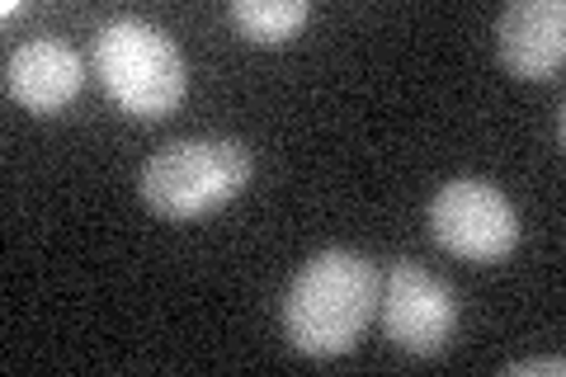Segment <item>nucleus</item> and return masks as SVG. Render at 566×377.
I'll use <instances>...</instances> for the list:
<instances>
[{
	"label": "nucleus",
	"instance_id": "0eeeda50",
	"mask_svg": "<svg viewBox=\"0 0 566 377\" xmlns=\"http://www.w3.org/2000/svg\"><path fill=\"white\" fill-rule=\"evenodd\" d=\"M85 85L81 52L62 39H29L6 57V90L29 114H62Z\"/></svg>",
	"mask_w": 566,
	"mask_h": 377
},
{
	"label": "nucleus",
	"instance_id": "f03ea898",
	"mask_svg": "<svg viewBox=\"0 0 566 377\" xmlns=\"http://www.w3.org/2000/svg\"><path fill=\"white\" fill-rule=\"evenodd\" d=\"M251 175H255V160L245 151V142L185 137V142H166V147H156L147 156L137 189L151 212H161L170 222H189L232 203L251 185Z\"/></svg>",
	"mask_w": 566,
	"mask_h": 377
},
{
	"label": "nucleus",
	"instance_id": "423d86ee",
	"mask_svg": "<svg viewBox=\"0 0 566 377\" xmlns=\"http://www.w3.org/2000/svg\"><path fill=\"white\" fill-rule=\"evenodd\" d=\"M495 52L520 81L557 76L566 62V6L562 0H510L495 20Z\"/></svg>",
	"mask_w": 566,
	"mask_h": 377
},
{
	"label": "nucleus",
	"instance_id": "6e6552de",
	"mask_svg": "<svg viewBox=\"0 0 566 377\" xmlns=\"http://www.w3.org/2000/svg\"><path fill=\"white\" fill-rule=\"evenodd\" d=\"M307 20V0H232V24L255 43H289Z\"/></svg>",
	"mask_w": 566,
	"mask_h": 377
},
{
	"label": "nucleus",
	"instance_id": "7ed1b4c3",
	"mask_svg": "<svg viewBox=\"0 0 566 377\" xmlns=\"http://www.w3.org/2000/svg\"><path fill=\"white\" fill-rule=\"evenodd\" d=\"M95 71L118 109L133 118H166L185 100V57L166 29L142 14H114L95 33Z\"/></svg>",
	"mask_w": 566,
	"mask_h": 377
},
{
	"label": "nucleus",
	"instance_id": "1a4fd4ad",
	"mask_svg": "<svg viewBox=\"0 0 566 377\" xmlns=\"http://www.w3.org/2000/svg\"><path fill=\"white\" fill-rule=\"evenodd\" d=\"M505 373H510V377H520V373H553V377H562V373H566V358H562V354H538V358H520V364H510Z\"/></svg>",
	"mask_w": 566,
	"mask_h": 377
},
{
	"label": "nucleus",
	"instance_id": "f257e3e1",
	"mask_svg": "<svg viewBox=\"0 0 566 377\" xmlns=\"http://www.w3.org/2000/svg\"><path fill=\"white\" fill-rule=\"evenodd\" d=\"M378 269L359 250L331 245L297 269L289 293H283V335L293 339L297 354L312 358H340L359 345L364 326L378 312Z\"/></svg>",
	"mask_w": 566,
	"mask_h": 377
},
{
	"label": "nucleus",
	"instance_id": "20e7f679",
	"mask_svg": "<svg viewBox=\"0 0 566 377\" xmlns=\"http://www.w3.org/2000/svg\"><path fill=\"white\" fill-rule=\"evenodd\" d=\"M424 222H430L434 245H444L449 255L472 264L505 260L520 245V208L510 203L501 185L476 175H458L444 189H434Z\"/></svg>",
	"mask_w": 566,
	"mask_h": 377
},
{
	"label": "nucleus",
	"instance_id": "9d476101",
	"mask_svg": "<svg viewBox=\"0 0 566 377\" xmlns=\"http://www.w3.org/2000/svg\"><path fill=\"white\" fill-rule=\"evenodd\" d=\"M29 6H24V0H6V6H0V14H6V20H14V14H24Z\"/></svg>",
	"mask_w": 566,
	"mask_h": 377
},
{
	"label": "nucleus",
	"instance_id": "39448f33",
	"mask_svg": "<svg viewBox=\"0 0 566 377\" xmlns=\"http://www.w3.org/2000/svg\"><path fill=\"white\" fill-rule=\"evenodd\" d=\"M378 312H382V331L397 349L430 358L453 339L458 326V302L453 289L434 269H424L416 260H397L387 283L378 289Z\"/></svg>",
	"mask_w": 566,
	"mask_h": 377
}]
</instances>
